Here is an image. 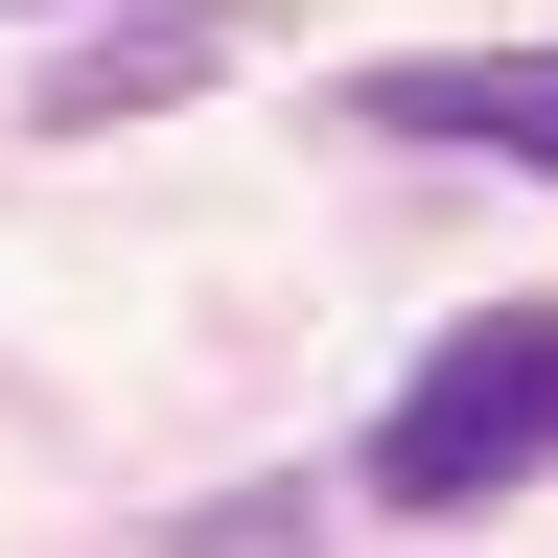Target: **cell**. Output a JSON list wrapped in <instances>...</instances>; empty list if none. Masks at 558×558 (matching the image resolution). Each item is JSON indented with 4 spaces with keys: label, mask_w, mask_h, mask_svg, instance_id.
Listing matches in <instances>:
<instances>
[{
    "label": "cell",
    "mask_w": 558,
    "mask_h": 558,
    "mask_svg": "<svg viewBox=\"0 0 558 558\" xmlns=\"http://www.w3.org/2000/svg\"><path fill=\"white\" fill-rule=\"evenodd\" d=\"M535 465H558V303H465V326L396 373V418H373V465H349V488L442 535V512H512Z\"/></svg>",
    "instance_id": "cell-1"
},
{
    "label": "cell",
    "mask_w": 558,
    "mask_h": 558,
    "mask_svg": "<svg viewBox=\"0 0 558 558\" xmlns=\"http://www.w3.org/2000/svg\"><path fill=\"white\" fill-rule=\"evenodd\" d=\"M349 117H373V140H465V163H535V186H558V47H396V70H349Z\"/></svg>",
    "instance_id": "cell-2"
},
{
    "label": "cell",
    "mask_w": 558,
    "mask_h": 558,
    "mask_svg": "<svg viewBox=\"0 0 558 558\" xmlns=\"http://www.w3.org/2000/svg\"><path fill=\"white\" fill-rule=\"evenodd\" d=\"M209 70H233V0H140V24L47 47V140H117V117H186Z\"/></svg>",
    "instance_id": "cell-3"
},
{
    "label": "cell",
    "mask_w": 558,
    "mask_h": 558,
    "mask_svg": "<svg viewBox=\"0 0 558 558\" xmlns=\"http://www.w3.org/2000/svg\"><path fill=\"white\" fill-rule=\"evenodd\" d=\"M326 488H209V512H163V558H303Z\"/></svg>",
    "instance_id": "cell-4"
},
{
    "label": "cell",
    "mask_w": 558,
    "mask_h": 558,
    "mask_svg": "<svg viewBox=\"0 0 558 558\" xmlns=\"http://www.w3.org/2000/svg\"><path fill=\"white\" fill-rule=\"evenodd\" d=\"M0 24H47V0H0Z\"/></svg>",
    "instance_id": "cell-5"
}]
</instances>
